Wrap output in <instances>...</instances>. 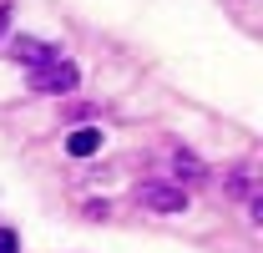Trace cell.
<instances>
[{
    "mask_svg": "<svg viewBox=\"0 0 263 253\" xmlns=\"http://www.w3.org/2000/svg\"><path fill=\"white\" fill-rule=\"evenodd\" d=\"M97 147H101V127H81V132L66 137V152H71V157H91Z\"/></svg>",
    "mask_w": 263,
    "mask_h": 253,
    "instance_id": "cell-4",
    "label": "cell"
},
{
    "mask_svg": "<svg viewBox=\"0 0 263 253\" xmlns=\"http://www.w3.org/2000/svg\"><path fill=\"white\" fill-rule=\"evenodd\" d=\"M76 81H81V76H76V66H71V61H51V66H41V71L31 76V86H35V92H46V96L76 92Z\"/></svg>",
    "mask_w": 263,
    "mask_h": 253,
    "instance_id": "cell-2",
    "label": "cell"
},
{
    "mask_svg": "<svg viewBox=\"0 0 263 253\" xmlns=\"http://www.w3.org/2000/svg\"><path fill=\"white\" fill-rule=\"evenodd\" d=\"M137 203L152 208V213H182V208H187V192L172 188V183H142V188H137Z\"/></svg>",
    "mask_w": 263,
    "mask_h": 253,
    "instance_id": "cell-1",
    "label": "cell"
},
{
    "mask_svg": "<svg viewBox=\"0 0 263 253\" xmlns=\"http://www.w3.org/2000/svg\"><path fill=\"white\" fill-rule=\"evenodd\" d=\"M0 253H21V238H15L10 228H0Z\"/></svg>",
    "mask_w": 263,
    "mask_h": 253,
    "instance_id": "cell-6",
    "label": "cell"
},
{
    "mask_svg": "<svg viewBox=\"0 0 263 253\" xmlns=\"http://www.w3.org/2000/svg\"><path fill=\"white\" fill-rule=\"evenodd\" d=\"M177 177H187V183H197V177H208V172H202V162H197V157H187V152H177Z\"/></svg>",
    "mask_w": 263,
    "mask_h": 253,
    "instance_id": "cell-5",
    "label": "cell"
},
{
    "mask_svg": "<svg viewBox=\"0 0 263 253\" xmlns=\"http://www.w3.org/2000/svg\"><path fill=\"white\" fill-rule=\"evenodd\" d=\"M81 213H86V218H106V213H111V208H106V203H101V197H91V203H86V208H81Z\"/></svg>",
    "mask_w": 263,
    "mask_h": 253,
    "instance_id": "cell-7",
    "label": "cell"
},
{
    "mask_svg": "<svg viewBox=\"0 0 263 253\" xmlns=\"http://www.w3.org/2000/svg\"><path fill=\"white\" fill-rule=\"evenodd\" d=\"M10 56L26 61V66H35V71L51 66V61H61V51H56L51 41H35V35H15V41H10Z\"/></svg>",
    "mask_w": 263,
    "mask_h": 253,
    "instance_id": "cell-3",
    "label": "cell"
}]
</instances>
